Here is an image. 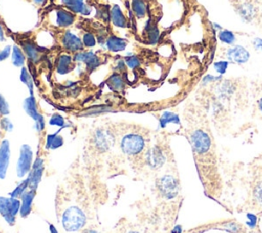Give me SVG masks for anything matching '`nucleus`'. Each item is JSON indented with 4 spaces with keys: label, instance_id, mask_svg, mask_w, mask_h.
Instances as JSON below:
<instances>
[{
    "label": "nucleus",
    "instance_id": "5fc2aeb1",
    "mask_svg": "<svg viewBox=\"0 0 262 233\" xmlns=\"http://www.w3.org/2000/svg\"><path fill=\"white\" fill-rule=\"evenodd\" d=\"M249 233H260V232H258V231H255V230H252V231H250Z\"/></svg>",
    "mask_w": 262,
    "mask_h": 233
},
{
    "label": "nucleus",
    "instance_id": "f03ea898",
    "mask_svg": "<svg viewBox=\"0 0 262 233\" xmlns=\"http://www.w3.org/2000/svg\"><path fill=\"white\" fill-rule=\"evenodd\" d=\"M87 218L85 213L78 206L68 207L61 216V224L66 231L77 232L80 231L86 224Z\"/></svg>",
    "mask_w": 262,
    "mask_h": 233
},
{
    "label": "nucleus",
    "instance_id": "8fccbe9b",
    "mask_svg": "<svg viewBox=\"0 0 262 233\" xmlns=\"http://www.w3.org/2000/svg\"><path fill=\"white\" fill-rule=\"evenodd\" d=\"M257 105H258V108H259V110H260V112L262 113V96L259 98V100H258V103H257Z\"/></svg>",
    "mask_w": 262,
    "mask_h": 233
},
{
    "label": "nucleus",
    "instance_id": "ddd939ff",
    "mask_svg": "<svg viewBox=\"0 0 262 233\" xmlns=\"http://www.w3.org/2000/svg\"><path fill=\"white\" fill-rule=\"evenodd\" d=\"M43 172H44V161L41 157H38L33 162L31 171L29 173V177H28L29 186L31 187V189H36L38 187V184L41 181Z\"/></svg>",
    "mask_w": 262,
    "mask_h": 233
},
{
    "label": "nucleus",
    "instance_id": "b1692460",
    "mask_svg": "<svg viewBox=\"0 0 262 233\" xmlns=\"http://www.w3.org/2000/svg\"><path fill=\"white\" fill-rule=\"evenodd\" d=\"M107 85L112 90L120 92L125 88V81L120 73H115L108 78Z\"/></svg>",
    "mask_w": 262,
    "mask_h": 233
},
{
    "label": "nucleus",
    "instance_id": "2f4dec72",
    "mask_svg": "<svg viewBox=\"0 0 262 233\" xmlns=\"http://www.w3.org/2000/svg\"><path fill=\"white\" fill-rule=\"evenodd\" d=\"M253 200L262 207V181H259L253 187Z\"/></svg>",
    "mask_w": 262,
    "mask_h": 233
},
{
    "label": "nucleus",
    "instance_id": "9d476101",
    "mask_svg": "<svg viewBox=\"0 0 262 233\" xmlns=\"http://www.w3.org/2000/svg\"><path fill=\"white\" fill-rule=\"evenodd\" d=\"M114 135L106 129H97L93 134V144L99 151L108 150L114 144Z\"/></svg>",
    "mask_w": 262,
    "mask_h": 233
},
{
    "label": "nucleus",
    "instance_id": "f257e3e1",
    "mask_svg": "<svg viewBox=\"0 0 262 233\" xmlns=\"http://www.w3.org/2000/svg\"><path fill=\"white\" fill-rule=\"evenodd\" d=\"M189 142L194 155H208L213 147V141L210 134L204 129H194L189 134Z\"/></svg>",
    "mask_w": 262,
    "mask_h": 233
},
{
    "label": "nucleus",
    "instance_id": "c03bdc74",
    "mask_svg": "<svg viewBox=\"0 0 262 233\" xmlns=\"http://www.w3.org/2000/svg\"><path fill=\"white\" fill-rule=\"evenodd\" d=\"M252 44L257 51L262 52V38H254L252 40Z\"/></svg>",
    "mask_w": 262,
    "mask_h": 233
},
{
    "label": "nucleus",
    "instance_id": "2eb2a0df",
    "mask_svg": "<svg viewBox=\"0 0 262 233\" xmlns=\"http://www.w3.org/2000/svg\"><path fill=\"white\" fill-rule=\"evenodd\" d=\"M10 148L8 140H3L0 144V179H4L6 176L7 168L9 165Z\"/></svg>",
    "mask_w": 262,
    "mask_h": 233
},
{
    "label": "nucleus",
    "instance_id": "72a5a7b5",
    "mask_svg": "<svg viewBox=\"0 0 262 233\" xmlns=\"http://www.w3.org/2000/svg\"><path fill=\"white\" fill-rule=\"evenodd\" d=\"M229 61L228 60H218V61H215L213 63V67L215 69V72L220 75V76H223L227 68H228V65H229Z\"/></svg>",
    "mask_w": 262,
    "mask_h": 233
},
{
    "label": "nucleus",
    "instance_id": "0eeeda50",
    "mask_svg": "<svg viewBox=\"0 0 262 233\" xmlns=\"http://www.w3.org/2000/svg\"><path fill=\"white\" fill-rule=\"evenodd\" d=\"M145 164L151 170H159L166 162V154L163 148L159 145H154L148 148L144 154Z\"/></svg>",
    "mask_w": 262,
    "mask_h": 233
},
{
    "label": "nucleus",
    "instance_id": "20e7f679",
    "mask_svg": "<svg viewBox=\"0 0 262 233\" xmlns=\"http://www.w3.org/2000/svg\"><path fill=\"white\" fill-rule=\"evenodd\" d=\"M156 186L160 195L167 200L174 199L180 192L179 180L173 175H164L158 178Z\"/></svg>",
    "mask_w": 262,
    "mask_h": 233
},
{
    "label": "nucleus",
    "instance_id": "f8f14e48",
    "mask_svg": "<svg viewBox=\"0 0 262 233\" xmlns=\"http://www.w3.org/2000/svg\"><path fill=\"white\" fill-rule=\"evenodd\" d=\"M60 44L64 50L75 53L83 51L84 48L83 42L69 31H64L60 35Z\"/></svg>",
    "mask_w": 262,
    "mask_h": 233
},
{
    "label": "nucleus",
    "instance_id": "c85d7f7f",
    "mask_svg": "<svg viewBox=\"0 0 262 233\" xmlns=\"http://www.w3.org/2000/svg\"><path fill=\"white\" fill-rule=\"evenodd\" d=\"M25 53L18 46H13L12 48V63L15 66H23L25 63Z\"/></svg>",
    "mask_w": 262,
    "mask_h": 233
},
{
    "label": "nucleus",
    "instance_id": "603ef678",
    "mask_svg": "<svg viewBox=\"0 0 262 233\" xmlns=\"http://www.w3.org/2000/svg\"><path fill=\"white\" fill-rule=\"evenodd\" d=\"M4 40V34H3V31L1 29V26H0V41H3Z\"/></svg>",
    "mask_w": 262,
    "mask_h": 233
},
{
    "label": "nucleus",
    "instance_id": "bb28decb",
    "mask_svg": "<svg viewBox=\"0 0 262 233\" xmlns=\"http://www.w3.org/2000/svg\"><path fill=\"white\" fill-rule=\"evenodd\" d=\"M218 40L225 44V45H233L236 41V37H235V34L230 31V30H226V29H222L221 31L218 32Z\"/></svg>",
    "mask_w": 262,
    "mask_h": 233
},
{
    "label": "nucleus",
    "instance_id": "c756f323",
    "mask_svg": "<svg viewBox=\"0 0 262 233\" xmlns=\"http://www.w3.org/2000/svg\"><path fill=\"white\" fill-rule=\"evenodd\" d=\"M235 88H234V85L229 82V81H224L221 83L220 81V84L218 86V91H219V94L223 97H228L230 96L233 92H234Z\"/></svg>",
    "mask_w": 262,
    "mask_h": 233
},
{
    "label": "nucleus",
    "instance_id": "412c9836",
    "mask_svg": "<svg viewBox=\"0 0 262 233\" xmlns=\"http://www.w3.org/2000/svg\"><path fill=\"white\" fill-rule=\"evenodd\" d=\"M111 19L115 26H118L121 28H126L128 26L127 18L125 17V15L123 14L122 10L118 5H115L111 9Z\"/></svg>",
    "mask_w": 262,
    "mask_h": 233
},
{
    "label": "nucleus",
    "instance_id": "09e8293b",
    "mask_svg": "<svg viewBox=\"0 0 262 233\" xmlns=\"http://www.w3.org/2000/svg\"><path fill=\"white\" fill-rule=\"evenodd\" d=\"M49 231H50V233H58L56 228L52 224H49Z\"/></svg>",
    "mask_w": 262,
    "mask_h": 233
},
{
    "label": "nucleus",
    "instance_id": "37998d69",
    "mask_svg": "<svg viewBox=\"0 0 262 233\" xmlns=\"http://www.w3.org/2000/svg\"><path fill=\"white\" fill-rule=\"evenodd\" d=\"M0 126H1V129L4 131H11L13 128L11 122L7 118H4V116L0 121Z\"/></svg>",
    "mask_w": 262,
    "mask_h": 233
},
{
    "label": "nucleus",
    "instance_id": "7c9ffc66",
    "mask_svg": "<svg viewBox=\"0 0 262 233\" xmlns=\"http://www.w3.org/2000/svg\"><path fill=\"white\" fill-rule=\"evenodd\" d=\"M20 81L27 85V87L29 88V91H30V94L33 95V80L31 78V75L29 74L28 69L26 67H23L21 68V73H20Z\"/></svg>",
    "mask_w": 262,
    "mask_h": 233
},
{
    "label": "nucleus",
    "instance_id": "393cba45",
    "mask_svg": "<svg viewBox=\"0 0 262 233\" xmlns=\"http://www.w3.org/2000/svg\"><path fill=\"white\" fill-rule=\"evenodd\" d=\"M131 8L137 18H142L147 13V4L145 0H132Z\"/></svg>",
    "mask_w": 262,
    "mask_h": 233
},
{
    "label": "nucleus",
    "instance_id": "864d4df0",
    "mask_svg": "<svg viewBox=\"0 0 262 233\" xmlns=\"http://www.w3.org/2000/svg\"><path fill=\"white\" fill-rule=\"evenodd\" d=\"M36 3H38V4H40V3H42L44 0H34Z\"/></svg>",
    "mask_w": 262,
    "mask_h": 233
},
{
    "label": "nucleus",
    "instance_id": "e433bc0d",
    "mask_svg": "<svg viewBox=\"0 0 262 233\" xmlns=\"http://www.w3.org/2000/svg\"><path fill=\"white\" fill-rule=\"evenodd\" d=\"M246 218H247L246 226L251 230H255L258 225V217L253 213H247Z\"/></svg>",
    "mask_w": 262,
    "mask_h": 233
},
{
    "label": "nucleus",
    "instance_id": "9b49d317",
    "mask_svg": "<svg viewBox=\"0 0 262 233\" xmlns=\"http://www.w3.org/2000/svg\"><path fill=\"white\" fill-rule=\"evenodd\" d=\"M24 107L26 112L35 121L36 123V129L38 132H41L45 127V121L42 114L39 113L37 108V102L33 95H30V97L26 98L24 102Z\"/></svg>",
    "mask_w": 262,
    "mask_h": 233
},
{
    "label": "nucleus",
    "instance_id": "79ce46f5",
    "mask_svg": "<svg viewBox=\"0 0 262 233\" xmlns=\"http://www.w3.org/2000/svg\"><path fill=\"white\" fill-rule=\"evenodd\" d=\"M126 63L128 64V66H130L132 69H134L140 65V60L137 56H131L126 59Z\"/></svg>",
    "mask_w": 262,
    "mask_h": 233
},
{
    "label": "nucleus",
    "instance_id": "f704fd0d",
    "mask_svg": "<svg viewBox=\"0 0 262 233\" xmlns=\"http://www.w3.org/2000/svg\"><path fill=\"white\" fill-rule=\"evenodd\" d=\"M112 110L111 107H107V106H95V107H91L89 109H87L84 113H82L81 115H95V114H99V113H103V112H106V111H110Z\"/></svg>",
    "mask_w": 262,
    "mask_h": 233
},
{
    "label": "nucleus",
    "instance_id": "a18cd8bd",
    "mask_svg": "<svg viewBox=\"0 0 262 233\" xmlns=\"http://www.w3.org/2000/svg\"><path fill=\"white\" fill-rule=\"evenodd\" d=\"M9 53H10V46H6L3 50L0 51V60H3L5 58H7Z\"/></svg>",
    "mask_w": 262,
    "mask_h": 233
},
{
    "label": "nucleus",
    "instance_id": "6ab92c4d",
    "mask_svg": "<svg viewBox=\"0 0 262 233\" xmlns=\"http://www.w3.org/2000/svg\"><path fill=\"white\" fill-rule=\"evenodd\" d=\"M143 33L145 35V39L149 44H156L160 39V31L156 22H154L151 19L146 22Z\"/></svg>",
    "mask_w": 262,
    "mask_h": 233
},
{
    "label": "nucleus",
    "instance_id": "473e14b6",
    "mask_svg": "<svg viewBox=\"0 0 262 233\" xmlns=\"http://www.w3.org/2000/svg\"><path fill=\"white\" fill-rule=\"evenodd\" d=\"M28 186H29V179L27 178V179L24 180L21 183H19V184L15 187V189H14L12 192H10V196H11V197H14V198L20 197V196L24 194V192L27 190Z\"/></svg>",
    "mask_w": 262,
    "mask_h": 233
},
{
    "label": "nucleus",
    "instance_id": "f3484780",
    "mask_svg": "<svg viewBox=\"0 0 262 233\" xmlns=\"http://www.w3.org/2000/svg\"><path fill=\"white\" fill-rule=\"evenodd\" d=\"M75 66V63L73 62V59H72V56L71 55H68V54H62L60 55L56 62H55V67H56V72L58 74H61V75H64V74H68L70 73Z\"/></svg>",
    "mask_w": 262,
    "mask_h": 233
},
{
    "label": "nucleus",
    "instance_id": "cd10ccee",
    "mask_svg": "<svg viewBox=\"0 0 262 233\" xmlns=\"http://www.w3.org/2000/svg\"><path fill=\"white\" fill-rule=\"evenodd\" d=\"M63 144V138L57 134H50L46 138V147L48 149H56Z\"/></svg>",
    "mask_w": 262,
    "mask_h": 233
},
{
    "label": "nucleus",
    "instance_id": "aec40b11",
    "mask_svg": "<svg viewBox=\"0 0 262 233\" xmlns=\"http://www.w3.org/2000/svg\"><path fill=\"white\" fill-rule=\"evenodd\" d=\"M127 45V41L119 38L115 35H111L106 38V47L108 48V50L114 51V52H118V51H122L125 49Z\"/></svg>",
    "mask_w": 262,
    "mask_h": 233
},
{
    "label": "nucleus",
    "instance_id": "58836bf2",
    "mask_svg": "<svg viewBox=\"0 0 262 233\" xmlns=\"http://www.w3.org/2000/svg\"><path fill=\"white\" fill-rule=\"evenodd\" d=\"M83 45L84 46H86V47H92V46H94L95 45V43H96V39H95V37H94V35L93 34H91V33H85L84 35H83Z\"/></svg>",
    "mask_w": 262,
    "mask_h": 233
},
{
    "label": "nucleus",
    "instance_id": "ea45409f",
    "mask_svg": "<svg viewBox=\"0 0 262 233\" xmlns=\"http://www.w3.org/2000/svg\"><path fill=\"white\" fill-rule=\"evenodd\" d=\"M49 124L53 125V126H58V127H62L64 125V120L63 118L58 114V113H54L50 120H49Z\"/></svg>",
    "mask_w": 262,
    "mask_h": 233
},
{
    "label": "nucleus",
    "instance_id": "4be33fe9",
    "mask_svg": "<svg viewBox=\"0 0 262 233\" xmlns=\"http://www.w3.org/2000/svg\"><path fill=\"white\" fill-rule=\"evenodd\" d=\"M62 1L70 10L76 13H82L86 15L90 12V9L86 8L87 6L84 4L83 0H62Z\"/></svg>",
    "mask_w": 262,
    "mask_h": 233
},
{
    "label": "nucleus",
    "instance_id": "de8ad7c7",
    "mask_svg": "<svg viewBox=\"0 0 262 233\" xmlns=\"http://www.w3.org/2000/svg\"><path fill=\"white\" fill-rule=\"evenodd\" d=\"M212 28L214 29V30H216V31H221L223 28L219 25V24H217V22H212Z\"/></svg>",
    "mask_w": 262,
    "mask_h": 233
},
{
    "label": "nucleus",
    "instance_id": "4468645a",
    "mask_svg": "<svg viewBox=\"0 0 262 233\" xmlns=\"http://www.w3.org/2000/svg\"><path fill=\"white\" fill-rule=\"evenodd\" d=\"M75 60H79V61H83L86 64V69L90 73L93 69H95L99 64H100V58L92 53V52H77L75 57Z\"/></svg>",
    "mask_w": 262,
    "mask_h": 233
},
{
    "label": "nucleus",
    "instance_id": "a19ab883",
    "mask_svg": "<svg viewBox=\"0 0 262 233\" xmlns=\"http://www.w3.org/2000/svg\"><path fill=\"white\" fill-rule=\"evenodd\" d=\"M8 113H9L8 103L6 102L5 98L0 94V114L1 115H6Z\"/></svg>",
    "mask_w": 262,
    "mask_h": 233
},
{
    "label": "nucleus",
    "instance_id": "49530a36",
    "mask_svg": "<svg viewBox=\"0 0 262 233\" xmlns=\"http://www.w3.org/2000/svg\"><path fill=\"white\" fill-rule=\"evenodd\" d=\"M182 232V227L180 225H176L173 229H172V233H181Z\"/></svg>",
    "mask_w": 262,
    "mask_h": 233
},
{
    "label": "nucleus",
    "instance_id": "7ed1b4c3",
    "mask_svg": "<svg viewBox=\"0 0 262 233\" xmlns=\"http://www.w3.org/2000/svg\"><path fill=\"white\" fill-rule=\"evenodd\" d=\"M146 145L145 138L139 133H128L123 136L120 142L122 151L127 155H138L140 154Z\"/></svg>",
    "mask_w": 262,
    "mask_h": 233
},
{
    "label": "nucleus",
    "instance_id": "6e6d98bb",
    "mask_svg": "<svg viewBox=\"0 0 262 233\" xmlns=\"http://www.w3.org/2000/svg\"><path fill=\"white\" fill-rule=\"evenodd\" d=\"M127 233H139V232H137V231H129Z\"/></svg>",
    "mask_w": 262,
    "mask_h": 233
},
{
    "label": "nucleus",
    "instance_id": "423d86ee",
    "mask_svg": "<svg viewBox=\"0 0 262 233\" xmlns=\"http://www.w3.org/2000/svg\"><path fill=\"white\" fill-rule=\"evenodd\" d=\"M33 165V151L28 144L21 145L19 149V157L16 165L17 177L23 178L28 173H30Z\"/></svg>",
    "mask_w": 262,
    "mask_h": 233
},
{
    "label": "nucleus",
    "instance_id": "1a4fd4ad",
    "mask_svg": "<svg viewBox=\"0 0 262 233\" xmlns=\"http://www.w3.org/2000/svg\"><path fill=\"white\" fill-rule=\"evenodd\" d=\"M226 60L236 64H244L249 61L251 54L247 48L242 45H233L225 51Z\"/></svg>",
    "mask_w": 262,
    "mask_h": 233
},
{
    "label": "nucleus",
    "instance_id": "39448f33",
    "mask_svg": "<svg viewBox=\"0 0 262 233\" xmlns=\"http://www.w3.org/2000/svg\"><path fill=\"white\" fill-rule=\"evenodd\" d=\"M20 209V201L14 197L0 196V215L9 225H14L15 216Z\"/></svg>",
    "mask_w": 262,
    "mask_h": 233
},
{
    "label": "nucleus",
    "instance_id": "3c124183",
    "mask_svg": "<svg viewBox=\"0 0 262 233\" xmlns=\"http://www.w3.org/2000/svg\"><path fill=\"white\" fill-rule=\"evenodd\" d=\"M82 233H98V232L96 230H93V229H86Z\"/></svg>",
    "mask_w": 262,
    "mask_h": 233
},
{
    "label": "nucleus",
    "instance_id": "6e6552de",
    "mask_svg": "<svg viewBox=\"0 0 262 233\" xmlns=\"http://www.w3.org/2000/svg\"><path fill=\"white\" fill-rule=\"evenodd\" d=\"M19 45L21 46V49L25 53V55L28 57V59L37 64L44 56V49L39 48L32 40L30 39H24V40H17Z\"/></svg>",
    "mask_w": 262,
    "mask_h": 233
},
{
    "label": "nucleus",
    "instance_id": "a211bd4d",
    "mask_svg": "<svg viewBox=\"0 0 262 233\" xmlns=\"http://www.w3.org/2000/svg\"><path fill=\"white\" fill-rule=\"evenodd\" d=\"M76 20V15L66 9H58L56 12V22L60 28H67L73 25Z\"/></svg>",
    "mask_w": 262,
    "mask_h": 233
},
{
    "label": "nucleus",
    "instance_id": "c9c22d12",
    "mask_svg": "<svg viewBox=\"0 0 262 233\" xmlns=\"http://www.w3.org/2000/svg\"><path fill=\"white\" fill-rule=\"evenodd\" d=\"M223 229L226 230L227 232H230V233H239L243 231V228L242 226L234 222V221H230V222H226L223 224Z\"/></svg>",
    "mask_w": 262,
    "mask_h": 233
},
{
    "label": "nucleus",
    "instance_id": "5701e85b",
    "mask_svg": "<svg viewBox=\"0 0 262 233\" xmlns=\"http://www.w3.org/2000/svg\"><path fill=\"white\" fill-rule=\"evenodd\" d=\"M169 124L180 125V118L177 113L172 111H164L159 119V125L161 128H166Z\"/></svg>",
    "mask_w": 262,
    "mask_h": 233
},
{
    "label": "nucleus",
    "instance_id": "a878e982",
    "mask_svg": "<svg viewBox=\"0 0 262 233\" xmlns=\"http://www.w3.org/2000/svg\"><path fill=\"white\" fill-rule=\"evenodd\" d=\"M238 14L245 21H251L255 15V9L254 6L251 3H243L238 6Z\"/></svg>",
    "mask_w": 262,
    "mask_h": 233
},
{
    "label": "nucleus",
    "instance_id": "4c0bfd02",
    "mask_svg": "<svg viewBox=\"0 0 262 233\" xmlns=\"http://www.w3.org/2000/svg\"><path fill=\"white\" fill-rule=\"evenodd\" d=\"M220 81H222V76H220V75L213 76L211 74H207L202 79V85L207 86L209 84H212V83H215V82H220Z\"/></svg>",
    "mask_w": 262,
    "mask_h": 233
},
{
    "label": "nucleus",
    "instance_id": "dca6fc26",
    "mask_svg": "<svg viewBox=\"0 0 262 233\" xmlns=\"http://www.w3.org/2000/svg\"><path fill=\"white\" fill-rule=\"evenodd\" d=\"M35 195H36V189H31L29 191H25L24 194L20 196V199H21L20 200L21 204H20V209H19L20 217L26 218L31 213Z\"/></svg>",
    "mask_w": 262,
    "mask_h": 233
}]
</instances>
